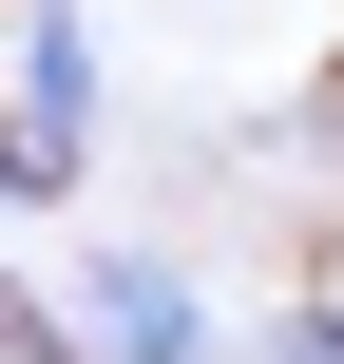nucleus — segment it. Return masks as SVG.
Masks as SVG:
<instances>
[{
  "instance_id": "f257e3e1",
  "label": "nucleus",
  "mask_w": 344,
  "mask_h": 364,
  "mask_svg": "<svg viewBox=\"0 0 344 364\" xmlns=\"http://www.w3.org/2000/svg\"><path fill=\"white\" fill-rule=\"evenodd\" d=\"M77 346H96V364H192V288H172L153 250H115L96 307H77Z\"/></svg>"
},
{
  "instance_id": "f03ea898",
  "label": "nucleus",
  "mask_w": 344,
  "mask_h": 364,
  "mask_svg": "<svg viewBox=\"0 0 344 364\" xmlns=\"http://www.w3.org/2000/svg\"><path fill=\"white\" fill-rule=\"evenodd\" d=\"M0 192H77V134L57 115H0Z\"/></svg>"
},
{
  "instance_id": "7ed1b4c3",
  "label": "nucleus",
  "mask_w": 344,
  "mask_h": 364,
  "mask_svg": "<svg viewBox=\"0 0 344 364\" xmlns=\"http://www.w3.org/2000/svg\"><path fill=\"white\" fill-rule=\"evenodd\" d=\"M0 364H96V346H57V326H38L19 288H0Z\"/></svg>"
},
{
  "instance_id": "20e7f679",
  "label": "nucleus",
  "mask_w": 344,
  "mask_h": 364,
  "mask_svg": "<svg viewBox=\"0 0 344 364\" xmlns=\"http://www.w3.org/2000/svg\"><path fill=\"white\" fill-rule=\"evenodd\" d=\"M287 364H344V307H287Z\"/></svg>"
}]
</instances>
